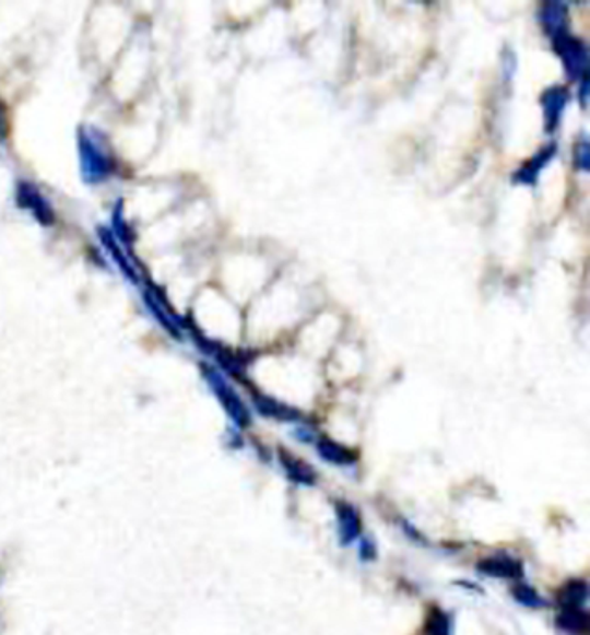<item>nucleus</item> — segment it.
Instances as JSON below:
<instances>
[{"label":"nucleus","mask_w":590,"mask_h":635,"mask_svg":"<svg viewBox=\"0 0 590 635\" xmlns=\"http://www.w3.org/2000/svg\"><path fill=\"white\" fill-rule=\"evenodd\" d=\"M512 597L520 602L521 605H528V608H544L546 605V600L539 595V592L534 591L533 587L528 584H518L515 585V589H512Z\"/></svg>","instance_id":"nucleus-8"},{"label":"nucleus","mask_w":590,"mask_h":635,"mask_svg":"<svg viewBox=\"0 0 590 635\" xmlns=\"http://www.w3.org/2000/svg\"><path fill=\"white\" fill-rule=\"evenodd\" d=\"M423 635H452L451 616L440 608H433L427 615Z\"/></svg>","instance_id":"nucleus-7"},{"label":"nucleus","mask_w":590,"mask_h":635,"mask_svg":"<svg viewBox=\"0 0 590 635\" xmlns=\"http://www.w3.org/2000/svg\"><path fill=\"white\" fill-rule=\"evenodd\" d=\"M587 598H589V585H587V581L571 579V581L560 587L557 602H559L560 610H583L581 605L587 602Z\"/></svg>","instance_id":"nucleus-4"},{"label":"nucleus","mask_w":590,"mask_h":635,"mask_svg":"<svg viewBox=\"0 0 590 635\" xmlns=\"http://www.w3.org/2000/svg\"><path fill=\"white\" fill-rule=\"evenodd\" d=\"M359 554H362V557H364L365 561H373L375 560V555H377V552H375V546H373V544H370L369 541H365L362 542V548H359Z\"/></svg>","instance_id":"nucleus-9"},{"label":"nucleus","mask_w":590,"mask_h":635,"mask_svg":"<svg viewBox=\"0 0 590 635\" xmlns=\"http://www.w3.org/2000/svg\"><path fill=\"white\" fill-rule=\"evenodd\" d=\"M479 573L488 578H523V565L509 554H496L477 563Z\"/></svg>","instance_id":"nucleus-1"},{"label":"nucleus","mask_w":590,"mask_h":635,"mask_svg":"<svg viewBox=\"0 0 590 635\" xmlns=\"http://www.w3.org/2000/svg\"><path fill=\"white\" fill-rule=\"evenodd\" d=\"M555 624L565 634L581 635L589 628V615L583 610H560Z\"/></svg>","instance_id":"nucleus-6"},{"label":"nucleus","mask_w":590,"mask_h":635,"mask_svg":"<svg viewBox=\"0 0 590 635\" xmlns=\"http://www.w3.org/2000/svg\"><path fill=\"white\" fill-rule=\"evenodd\" d=\"M280 460H282L283 470L287 473V478L296 484H306V486H311L317 481V475H315L314 468L304 462V460L296 459L295 455L285 451V449H280Z\"/></svg>","instance_id":"nucleus-3"},{"label":"nucleus","mask_w":590,"mask_h":635,"mask_svg":"<svg viewBox=\"0 0 590 635\" xmlns=\"http://www.w3.org/2000/svg\"><path fill=\"white\" fill-rule=\"evenodd\" d=\"M335 515L340 522L341 544H351L362 534V520L358 510L346 502H335Z\"/></svg>","instance_id":"nucleus-2"},{"label":"nucleus","mask_w":590,"mask_h":635,"mask_svg":"<svg viewBox=\"0 0 590 635\" xmlns=\"http://www.w3.org/2000/svg\"><path fill=\"white\" fill-rule=\"evenodd\" d=\"M317 451H319L320 457L330 462V465L335 466H351L356 462V454L346 449L345 446H341L338 442L328 440V438H322L317 444Z\"/></svg>","instance_id":"nucleus-5"}]
</instances>
